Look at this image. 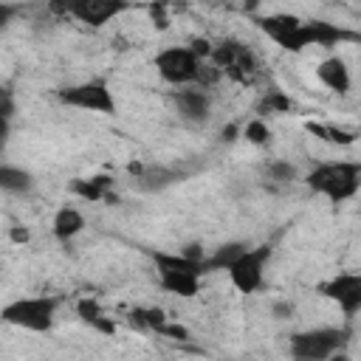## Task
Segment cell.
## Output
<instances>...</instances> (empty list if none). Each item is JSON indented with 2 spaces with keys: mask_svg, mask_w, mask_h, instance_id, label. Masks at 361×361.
Instances as JSON below:
<instances>
[{
  "mask_svg": "<svg viewBox=\"0 0 361 361\" xmlns=\"http://www.w3.org/2000/svg\"><path fill=\"white\" fill-rule=\"evenodd\" d=\"M305 183L310 192L327 197L330 203H344V200L355 197V192L361 189V164H355V161L319 164L316 169H310L305 175Z\"/></svg>",
  "mask_w": 361,
  "mask_h": 361,
  "instance_id": "obj_1",
  "label": "cell"
},
{
  "mask_svg": "<svg viewBox=\"0 0 361 361\" xmlns=\"http://www.w3.org/2000/svg\"><path fill=\"white\" fill-rule=\"evenodd\" d=\"M155 268H158V285L180 299H192L200 293V279H203V262L180 254H152Z\"/></svg>",
  "mask_w": 361,
  "mask_h": 361,
  "instance_id": "obj_2",
  "label": "cell"
},
{
  "mask_svg": "<svg viewBox=\"0 0 361 361\" xmlns=\"http://www.w3.org/2000/svg\"><path fill=\"white\" fill-rule=\"evenodd\" d=\"M56 310H59V296H48V293L23 296L3 307V322L31 333H48L56 322Z\"/></svg>",
  "mask_w": 361,
  "mask_h": 361,
  "instance_id": "obj_3",
  "label": "cell"
},
{
  "mask_svg": "<svg viewBox=\"0 0 361 361\" xmlns=\"http://www.w3.org/2000/svg\"><path fill=\"white\" fill-rule=\"evenodd\" d=\"M257 28L274 39L282 51H305L313 45V28H310V20H302L296 14H285V11H276V14H262V17H254Z\"/></svg>",
  "mask_w": 361,
  "mask_h": 361,
  "instance_id": "obj_4",
  "label": "cell"
},
{
  "mask_svg": "<svg viewBox=\"0 0 361 361\" xmlns=\"http://www.w3.org/2000/svg\"><path fill=\"white\" fill-rule=\"evenodd\" d=\"M152 65H155L158 76L175 87L197 85L203 79V59L192 51V45H169L155 54Z\"/></svg>",
  "mask_w": 361,
  "mask_h": 361,
  "instance_id": "obj_5",
  "label": "cell"
},
{
  "mask_svg": "<svg viewBox=\"0 0 361 361\" xmlns=\"http://www.w3.org/2000/svg\"><path fill=\"white\" fill-rule=\"evenodd\" d=\"M350 341L347 327H313L290 336V355L299 361H324L341 353Z\"/></svg>",
  "mask_w": 361,
  "mask_h": 361,
  "instance_id": "obj_6",
  "label": "cell"
},
{
  "mask_svg": "<svg viewBox=\"0 0 361 361\" xmlns=\"http://www.w3.org/2000/svg\"><path fill=\"white\" fill-rule=\"evenodd\" d=\"M59 17H73L90 28H102L118 14L133 8V0H45Z\"/></svg>",
  "mask_w": 361,
  "mask_h": 361,
  "instance_id": "obj_7",
  "label": "cell"
},
{
  "mask_svg": "<svg viewBox=\"0 0 361 361\" xmlns=\"http://www.w3.org/2000/svg\"><path fill=\"white\" fill-rule=\"evenodd\" d=\"M271 254H274L271 243L245 245L240 251V257L226 268V274H228V279H231V285H234L237 293H245L248 296V293H257L262 288V282H265V265H268Z\"/></svg>",
  "mask_w": 361,
  "mask_h": 361,
  "instance_id": "obj_8",
  "label": "cell"
},
{
  "mask_svg": "<svg viewBox=\"0 0 361 361\" xmlns=\"http://www.w3.org/2000/svg\"><path fill=\"white\" fill-rule=\"evenodd\" d=\"M209 59L214 62L217 73H226L228 79L243 82V85L254 82L257 73H259V62H257L254 51H251L248 45L237 42V39H223V42H217V45L212 48V56H209Z\"/></svg>",
  "mask_w": 361,
  "mask_h": 361,
  "instance_id": "obj_9",
  "label": "cell"
},
{
  "mask_svg": "<svg viewBox=\"0 0 361 361\" xmlns=\"http://www.w3.org/2000/svg\"><path fill=\"white\" fill-rule=\"evenodd\" d=\"M56 99L68 107H76V110H90V113H102V116L116 113V99H113V90L107 87L104 79H87V82L59 87Z\"/></svg>",
  "mask_w": 361,
  "mask_h": 361,
  "instance_id": "obj_10",
  "label": "cell"
},
{
  "mask_svg": "<svg viewBox=\"0 0 361 361\" xmlns=\"http://www.w3.org/2000/svg\"><path fill=\"white\" fill-rule=\"evenodd\" d=\"M319 293L330 299L347 322L355 319L361 313V271H344L330 276L327 282L319 285Z\"/></svg>",
  "mask_w": 361,
  "mask_h": 361,
  "instance_id": "obj_11",
  "label": "cell"
},
{
  "mask_svg": "<svg viewBox=\"0 0 361 361\" xmlns=\"http://www.w3.org/2000/svg\"><path fill=\"white\" fill-rule=\"evenodd\" d=\"M172 104L178 110V116L189 124H203L209 116H212V99L206 90L200 87H180L172 93Z\"/></svg>",
  "mask_w": 361,
  "mask_h": 361,
  "instance_id": "obj_12",
  "label": "cell"
},
{
  "mask_svg": "<svg viewBox=\"0 0 361 361\" xmlns=\"http://www.w3.org/2000/svg\"><path fill=\"white\" fill-rule=\"evenodd\" d=\"M316 79L336 96H347L350 87H353V76H350V68L341 56H324L319 65H316Z\"/></svg>",
  "mask_w": 361,
  "mask_h": 361,
  "instance_id": "obj_13",
  "label": "cell"
},
{
  "mask_svg": "<svg viewBox=\"0 0 361 361\" xmlns=\"http://www.w3.org/2000/svg\"><path fill=\"white\" fill-rule=\"evenodd\" d=\"M51 231H54L56 240L68 243V240H73L76 234L85 231V214L76 206H62V209H56V214L51 220Z\"/></svg>",
  "mask_w": 361,
  "mask_h": 361,
  "instance_id": "obj_14",
  "label": "cell"
},
{
  "mask_svg": "<svg viewBox=\"0 0 361 361\" xmlns=\"http://www.w3.org/2000/svg\"><path fill=\"white\" fill-rule=\"evenodd\" d=\"M76 313H79V319H82L85 324H90L93 330H99V333H104V336H113V333H116L113 316H107L96 299H90V296L79 299V302H76Z\"/></svg>",
  "mask_w": 361,
  "mask_h": 361,
  "instance_id": "obj_15",
  "label": "cell"
},
{
  "mask_svg": "<svg viewBox=\"0 0 361 361\" xmlns=\"http://www.w3.org/2000/svg\"><path fill=\"white\" fill-rule=\"evenodd\" d=\"M310 28H313V45L316 48H333L344 39H353L350 31H344L341 25H333L327 20H310Z\"/></svg>",
  "mask_w": 361,
  "mask_h": 361,
  "instance_id": "obj_16",
  "label": "cell"
},
{
  "mask_svg": "<svg viewBox=\"0 0 361 361\" xmlns=\"http://www.w3.org/2000/svg\"><path fill=\"white\" fill-rule=\"evenodd\" d=\"M110 186H113V180H110V178L96 175V178H76L71 189H73V195H79L82 200L96 203V200H104V197H107Z\"/></svg>",
  "mask_w": 361,
  "mask_h": 361,
  "instance_id": "obj_17",
  "label": "cell"
},
{
  "mask_svg": "<svg viewBox=\"0 0 361 361\" xmlns=\"http://www.w3.org/2000/svg\"><path fill=\"white\" fill-rule=\"evenodd\" d=\"M0 186H3L6 192L23 195V192H28V189L34 186V178H31V172H25V169H20V166L3 164V166H0Z\"/></svg>",
  "mask_w": 361,
  "mask_h": 361,
  "instance_id": "obj_18",
  "label": "cell"
},
{
  "mask_svg": "<svg viewBox=\"0 0 361 361\" xmlns=\"http://www.w3.org/2000/svg\"><path fill=\"white\" fill-rule=\"evenodd\" d=\"M243 248H245V243H226V245H220L212 257L203 259V271H226L240 257Z\"/></svg>",
  "mask_w": 361,
  "mask_h": 361,
  "instance_id": "obj_19",
  "label": "cell"
},
{
  "mask_svg": "<svg viewBox=\"0 0 361 361\" xmlns=\"http://www.w3.org/2000/svg\"><path fill=\"white\" fill-rule=\"evenodd\" d=\"M243 135H245V141L254 144V147H265V144L271 141V130H268V124H265L262 118H251V121L243 127Z\"/></svg>",
  "mask_w": 361,
  "mask_h": 361,
  "instance_id": "obj_20",
  "label": "cell"
},
{
  "mask_svg": "<svg viewBox=\"0 0 361 361\" xmlns=\"http://www.w3.org/2000/svg\"><path fill=\"white\" fill-rule=\"evenodd\" d=\"M307 130H310L316 138H322V141H330V144H341V147H347V144H353V141H355L350 133H344V130H336V127H324V124H307Z\"/></svg>",
  "mask_w": 361,
  "mask_h": 361,
  "instance_id": "obj_21",
  "label": "cell"
},
{
  "mask_svg": "<svg viewBox=\"0 0 361 361\" xmlns=\"http://www.w3.org/2000/svg\"><path fill=\"white\" fill-rule=\"evenodd\" d=\"M285 110H290V99L282 90H271L259 102V113H285Z\"/></svg>",
  "mask_w": 361,
  "mask_h": 361,
  "instance_id": "obj_22",
  "label": "cell"
},
{
  "mask_svg": "<svg viewBox=\"0 0 361 361\" xmlns=\"http://www.w3.org/2000/svg\"><path fill=\"white\" fill-rule=\"evenodd\" d=\"M268 178L276 180V183H290V180H296V166L288 164V161H271L268 164Z\"/></svg>",
  "mask_w": 361,
  "mask_h": 361,
  "instance_id": "obj_23",
  "label": "cell"
},
{
  "mask_svg": "<svg viewBox=\"0 0 361 361\" xmlns=\"http://www.w3.org/2000/svg\"><path fill=\"white\" fill-rule=\"evenodd\" d=\"M11 237H14V240H28V231H20V228H14V231H11Z\"/></svg>",
  "mask_w": 361,
  "mask_h": 361,
  "instance_id": "obj_24",
  "label": "cell"
},
{
  "mask_svg": "<svg viewBox=\"0 0 361 361\" xmlns=\"http://www.w3.org/2000/svg\"><path fill=\"white\" fill-rule=\"evenodd\" d=\"M254 3H257V0H251V6H254ZM245 6H248V0H245Z\"/></svg>",
  "mask_w": 361,
  "mask_h": 361,
  "instance_id": "obj_25",
  "label": "cell"
}]
</instances>
